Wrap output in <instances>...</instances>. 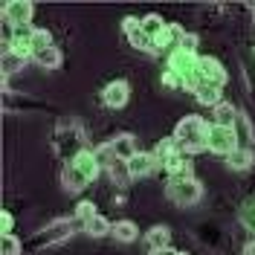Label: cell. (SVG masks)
I'll use <instances>...</instances> for the list:
<instances>
[{
    "label": "cell",
    "mask_w": 255,
    "mask_h": 255,
    "mask_svg": "<svg viewBox=\"0 0 255 255\" xmlns=\"http://www.w3.org/2000/svg\"><path fill=\"white\" fill-rule=\"evenodd\" d=\"M206 136H209V125L200 116H183L174 128L177 145L186 148V151H200V148H206Z\"/></svg>",
    "instance_id": "obj_1"
},
{
    "label": "cell",
    "mask_w": 255,
    "mask_h": 255,
    "mask_svg": "<svg viewBox=\"0 0 255 255\" xmlns=\"http://www.w3.org/2000/svg\"><path fill=\"white\" fill-rule=\"evenodd\" d=\"M168 70L180 76L183 87H197L200 84V76H197V55L191 52H183V49H171L168 52Z\"/></svg>",
    "instance_id": "obj_2"
},
{
    "label": "cell",
    "mask_w": 255,
    "mask_h": 255,
    "mask_svg": "<svg viewBox=\"0 0 255 255\" xmlns=\"http://www.w3.org/2000/svg\"><path fill=\"white\" fill-rule=\"evenodd\" d=\"M206 148L212 154H223L229 157L238 148V136L235 128H221V125H209V136H206Z\"/></svg>",
    "instance_id": "obj_3"
},
{
    "label": "cell",
    "mask_w": 255,
    "mask_h": 255,
    "mask_svg": "<svg viewBox=\"0 0 255 255\" xmlns=\"http://www.w3.org/2000/svg\"><path fill=\"white\" fill-rule=\"evenodd\" d=\"M168 197L174 200L177 206H194L203 197V186L200 180H183V183H168Z\"/></svg>",
    "instance_id": "obj_4"
},
{
    "label": "cell",
    "mask_w": 255,
    "mask_h": 255,
    "mask_svg": "<svg viewBox=\"0 0 255 255\" xmlns=\"http://www.w3.org/2000/svg\"><path fill=\"white\" fill-rule=\"evenodd\" d=\"M197 76H200V81H206V84L218 87V90H223V84H226V70L212 55H203V58L197 55Z\"/></svg>",
    "instance_id": "obj_5"
},
{
    "label": "cell",
    "mask_w": 255,
    "mask_h": 255,
    "mask_svg": "<svg viewBox=\"0 0 255 255\" xmlns=\"http://www.w3.org/2000/svg\"><path fill=\"white\" fill-rule=\"evenodd\" d=\"M122 29H125L128 41H130V47H133V49H145V52H151V55H157V52H159V49L154 47V41L142 32V26H139V20H136V17H125V20H122Z\"/></svg>",
    "instance_id": "obj_6"
},
{
    "label": "cell",
    "mask_w": 255,
    "mask_h": 255,
    "mask_svg": "<svg viewBox=\"0 0 255 255\" xmlns=\"http://www.w3.org/2000/svg\"><path fill=\"white\" fill-rule=\"evenodd\" d=\"M32 12H35V6L29 0H12V3L3 6V17H6L9 26H29Z\"/></svg>",
    "instance_id": "obj_7"
},
{
    "label": "cell",
    "mask_w": 255,
    "mask_h": 255,
    "mask_svg": "<svg viewBox=\"0 0 255 255\" xmlns=\"http://www.w3.org/2000/svg\"><path fill=\"white\" fill-rule=\"evenodd\" d=\"M102 99H105V105L108 108H113V111H119V108H125L128 99H130V84L128 81H111L108 87H105V93H102Z\"/></svg>",
    "instance_id": "obj_8"
},
{
    "label": "cell",
    "mask_w": 255,
    "mask_h": 255,
    "mask_svg": "<svg viewBox=\"0 0 255 255\" xmlns=\"http://www.w3.org/2000/svg\"><path fill=\"white\" fill-rule=\"evenodd\" d=\"M73 229H76V218H58V221H52L44 229V244H61L73 235Z\"/></svg>",
    "instance_id": "obj_9"
},
{
    "label": "cell",
    "mask_w": 255,
    "mask_h": 255,
    "mask_svg": "<svg viewBox=\"0 0 255 255\" xmlns=\"http://www.w3.org/2000/svg\"><path fill=\"white\" fill-rule=\"evenodd\" d=\"M87 183H90V180L84 177V171H81L76 162H67V165H64V171H61V186H64V191L76 194V191H81Z\"/></svg>",
    "instance_id": "obj_10"
},
{
    "label": "cell",
    "mask_w": 255,
    "mask_h": 255,
    "mask_svg": "<svg viewBox=\"0 0 255 255\" xmlns=\"http://www.w3.org/2000/svg\"><path fill=\"white\" fill-rule=\"evenodd\" d=\"M128 168H130V177L136 180V177H148L154 168H157V159L151 151H136L133 157L128 159Z\"/></svg>",
    "instance_id": "obj_11"
},
{
    "label": "cell",
    "mask_w": 255,
    "mask_h": 255,
    "mask_svg": "<svg viewBox=\"0 0 255 255\" xmlns=\"http://www.w3.org/2000/svg\"><path fill=\"white\" fill-rule=\"evenodd\" d=\"M32 32H35V26H12L9 49H15L20 55H29L32 58Z\"/></svg>",
    "instance_id": "obj_12"
},
{
    "label": "cell",
    "mask_w": 255,
    "mask_h": 255,
    "mask_svg": "<svg viewBox=\"0 0 255 255\" xmlns=\"http://www.w3.org/2000/svg\"><path fill=\"white\" fill-rule=\"evenodd\" d=\"M151 154H154V159H157V165H165V168H168V165L180 157V145H177L174 136H171V139H159L157 148H154Z\"/></svg>",
    "instance_id": "obj_13"
},
{
    "label": "cell",
    "mask_w": 255,
    "mask_h": 255,
    "mask_svg": "<svg viewBox=\"0 0 255 255\" xmlns=\"http://www.w3.org/2000/svg\"><path fill=\"white\" fill-rule=\"evenodd\" d=\"M191 93H194V99H197L200 105H206V108H212V111H215V108H218V105L223 102V93L218 90V87L206 84V81H200V84H197Z\"/></svg>",
    "instance_id": "obj_14"
},
{
    "label": "cell",
    "mask_w": 255,
    "mask_h": 255,
    "mask_svg": "<svg viewBox=\"0 0 255 255\" xmlns=\"http://www.w3.org/2000/svg\"><path fill=\"white\" fill-rule=\"evenodd\" d=\"M235 136H238V148H253V139H255L253 122L241 111H238V119H235Z\"/></svg>",
    "instance_id": "obj_15"
},
{
    "label": "cell",
    "mask_w": 255,
    "mask_h": 255,
    "mask_svg": "<svg viewBox=\"0 0 255 255\" xmlns=\"http://www.w3.org/2000/svg\"><path fill=\"white\" fill-rule=\"evenodd\" d=\"M253 162H255V151L253 148H235V151L226 157V165H229L232 171H247Z\"/></svg>",
    "instance_id": "obj_16"
},
{
    "label": "cell",
    "mask_w": 255,
    "mask_h": 255,
    "mask_svg": "<svg viewBox=\"0 0 255 255\" xmlns=\"http://www.w3.org/2000/svg\"><path fill=\"white\" fill-rule=\"evenodd\" d=\"M235 119H238V111H235V105H229V102H221V105L212 111V125L235 128Z\"/></svg>",
    "instance_id": "obj_17"
},
{
    "label": "cell",
    "mask_w": 255,
    "mask_h": 255,
    "mask_svg": "<svg viewBox=\"0 0 255 255\" xmlns=\"http://www.w3.org/2000/svg\"><path fill=\"white\" fill-rule=\"evenodd\" d=\"M168 183H183V180H194V168H191V162L189 159H183V157H177L168 168Z\"/></svg>",
    "instance_id": "obj_18"
},
{
    "label": "cell",
    "mask_w": 255,
    "mask_h": 255,
    "mask_svg": "<svg viewBox=\"0 0 255 255\" xmlns=\"http://www.w3.org/2000/svg\"><path fill=\"white\" fill-rule=\"evenodd\" d=\"M113 151H116V157L119 159H130L136 154V136L133 133H119L116 139H111Z\"/></svg>",
    "instance_id": "obj_19"
},
{
    "label": "cell",
    "mask_w": 255,
    "mask_h": 255,
    "mask_svg": "<svg viewBox=\"0 0 255 255\" xmlns=\"http://www.w3.org/2000/svg\"><path fill=\"white\" fill-rule=\"evenodd\" d=\"M70 162H76L81 171H84V177H87V180H96V174L102 171V168H99V162H96V154H93V151H79V154L70 159Z\"/></svg>",
    "instance_id": "obj_20"
},
{
    "label": "cell",
    "mask_w": 255,
    "mask_h": 255,
    "mask_svg": "<svg viewBox=\"0 0 255 255\" xmlns=\"http://www.w3.org/2000/svg\"><path fill=\"white\" fill-rule=\"evenodd\" d=\"M26 61H29V55H20V52H15V49H6V52H3V76H15V73H20V70L26 67Z\"/></svg>",
    "instance_id": "obj_21"
},
{
    "label": "cell",
    "mask_w": 255,
    "mask_h": 255,
    "mask_svg": "<svg viewBox=\"0 0 255 255\" xmlns=\"http://www.w3.org/2000/svg\"><path fill=\"white\" fill-rule=\"evenodd\" d=\"M145 241H148L151 250H168L171 232H168V226H151V229L145 232Z\"/></svg>",
    "instance_id": "obj_22"
},
{
    "label": "cell",
    "mask_w": 255,
    "mask_h": 255,
    "mask_svg": "<svg viewBox=\"0 0 255 255\" xmlns=\"http://www.w3.org/2000/svg\"><path fill=\"white\" fill-rule=\"evenodd\" d=\"M111 235L116 241H122V244H130V241L139 238V229H136V223L133 221H119V223H113Z\"/></svg>",
    "instance_id": "obj_23"
},
{
    "label": "cell",
    "mask_w": 255,
    "mask_h": 255,
    "mask_svg": "<svg viewBox=\"0 0 255 255\" xmlns=\"http://www.w3.org/2000/svg\"><path fill=\"white\" fill-rule=\"evenodd\" d=\"M111 223L108 218H102V215H93L90 221H84V232L90 235V238H105V235H111Z\"/></svg>",
    "instance_id": "obj_24"
},
{
    "label": "cell",
    "mask_w": 255,
    "mask_h": 255,
    "mask_svg": "<svg viewBox=\"0 0 255 255\" xmlns=\"http://www.w3.org/2000/svg\"><path fill=\"white\" fill-rule=\"evenodd\" d=\"M32 61H35V64H41L44 70H55V67L61 64V52H58V47L41 49V52H35V55H32Z\"/></svg>",
    "instance_id": "obj_25"
},
{
    "label": "cell",
    "mask_w": 255,
    "mask_h": 255,
    "mask_svg": "<svg viewBox=\"0 0 255 255\" xmlns=\"http://www.w3.org/2000/svg\"><path fill=\"white\" fill-rule=\"evenodd\" d=\"M108 171H111V177H113L116 186H128V183L133 180V177H130V168H128V159H116Z\"/></svg>",
    "instance_id": "obj_26"
},
{
    "label": "cell",
    "mask_w": 255,
    "mask_h": 255,
    "mask_svg": "<svg viewBox=\"0 0 255 255\" xmlns=\"http://www.w3.org/2000/svg\"><path fill=\"white\" fill-rule=\"evenodd\" d=\"M139 26H142V32L151 38V41H154L159 32L165 29V20H162L159 15H148V17H142V20H139Z\"/></svg>",
    "instance_id": "obj_27"
},
{
    "label": "cell",
    "mask_w": 255,
    "mask_h": 255,
    "mask_svg": "<svg viewBox=\"0 0 255 255\" xmlns=\"http://www.w3.org/2000/svg\"><path fill=\"white\" fill-rule=\"evenodd\" d=\"M96 154V162H99V168H111L113 162H116V151H113V145L111 142H105V145H99V148H96L93 151Z\"/></svg>",
    "instance_id": "obj_28"
},
{
    "label": "cell",
    "mask_w": 255,
    "mask_h": 255,
    "mask_svg": "<svg viewBox=\"0 0 255 255\" xmlns=\"http://www.w3.org/2000/svg\"><path fill=\"white\" fill-rule=\"evenodd\" d=\"M52 47V35L47 29H35L32 32V55L41 52V49H49Z\"/></svg>",
    "instance_id": "obj_29"
},
{
    "label": "cell",
    "mask_w": 255,
    "mask_h": 255,
    "mask_svg": "<svg viewBox=\"0 0 255 255\" xmlns=\"http://www.w3.org/2000/svg\"><path fill=\"white\" fill-rule=\"evenodd\" d=\"M241 221H244V226H247L250 232H255V200H247V203L241 206Z\"/></svg>",
    "instance_id": "obj_30"
},
{
    "label": "cell",
    "mask_w": 255,
    "mask_h": 255,
    "mask_svg": "<svg viewBox=\"0 0 255 255\" xmlns=\"http://www.w3.org/2000/svg\"><path fill=\"white\" fill-rule=\"evenodd\" d=\"M0 255H20V241L15 235H3V241H0Z\"/></svg>",
    "instance_id": "obj_31"
},
{
    "label": "cell",
    "mask_w": 255,
    "mask_h": 255,
    "mask_svg": "<svg viewBox=\"0 0 255 255\" xmlns=\"http://www.w3.org/2000/svg\"><path fill=\"white\" fill-rule=\"evenodd\" d=\"M177 49H183V52H191V55H197V35H191V32H183V38H180Z\"/></svg>",
    "instance_id": "obj_32"
},
{
    "label": "cell",
    "mask_w": 255,
    "mask_h": 255,
    "mask_svg": "<svg viewBox=\"0 0 255 255\" xmlns=\"http://www.w3.org/2000/svg\"><path fill=\"white\" fill-rule=\"evenodd\" d=\"M93 215H96V206H93V203H87V200L76 206V221H81V223H84V221H90Z\"/></svg>",
    "instance_id": "obj_33"
},
{
    "label": "cell",
    "mask_w": 255,
    "mask_h": 255,
    "mask_svg": "<svg viewBox=\"0 0 255 255\" xmlns=\"http://www.w3.org/2000/svg\"><path fill=\"white\" fill-rule=\"evenodd\" d=\"M162 84H165V87H171V90H174V87H183L180 76H177V73H171V70H165V73H162Z\"/></svg>",
    "instance_id": "obj_34"
},
{
    "label": "cell",
    "mask_w": 255,
    "mask_h": 255,
    "mask_svg": "<svg viewBox=\"0 0 255 255\" xmlns=\"http://www.w3.org/2000/svg\"><path fill=\"white\" fill-rule=\"evenodd\" d=\"M12 226H15V218H12L9 212H3V215H0V229H3V235H12Z\"/></svg>",
    "instance_id": "obj_35"
},
{
    "label": "cell",
    "mask_w": 255,
    "mask_h": 255,
    "mask_svg": "<svg viewBox=\"0 0 255 255\" xmlns=\"http://www.w3.org/2000/svg\"><path fill=\"white\" fill-rule=\"evenodd\" d=\"M244 255H255V238L247 241V247H244Z\"/></svg>",
    "instance_id": "obj_36"
},
{
    "label": "cell",
    "mask_w": 255,
    "mask_h": 255,
    "mask_svg": "<svg viewBox=\"0 0 255 255\" xmlns=\"http://www.w3.org/2000/svg\"><path fill=\"white\" fill-rule=\"evenodd\" d=\"M151 255H174L171 250H151Z\"/></svg>",
    "instance_id": "obj_37"
},
{
    "label": "cell",
    "mask_w": 255,
    "mask_h": 255,
    "mask_svg": "<svg viewBox=\"0 0 255 255\" xmlns=\"http://www.w3.org/2000/svg\"><path fill=\"white\" fill-rule=\"evenodd\" d=\"M174 255H186V253H174Z\"/></svg>",
    "instance_id": "obj_38"
}]
</instances>
